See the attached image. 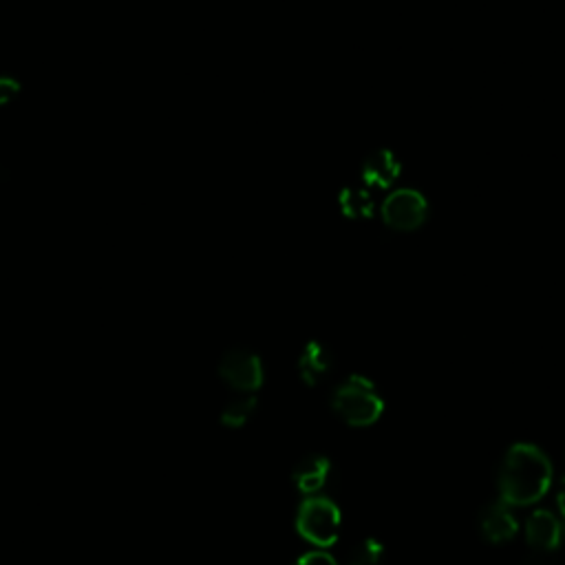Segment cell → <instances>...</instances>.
<instances>
[{
  "label": "cell",
  "mask_w": 565,
  "mask_h": 565,
  "mask_svg": "<svg viewBox=\"0 0 565 565\" xmlns=\"http://www.w3.org/2000/svg\"><path fill=\"white\" fill-rule=\"evenodd\" d=\"M20 91L12 78H0V104H7Z\"/></svg>",
  "instance_id": "2e32d148"
},
{
  "label": "cell",
  "mask_w": 565,
  "mask_h": 565,
  "mask_svg": "<svg viewBox=\"0 0 565 565\" xmlns=\"http://www.w3.org/2000/svg\"><path fill=\"white\" fill-rule=\"evenodd\" d=\"M294 565H338V561L332 557V554H327L323 550H314L303 554Z\"/></svg>",
  "instance_id": "5bb4252c"
},
{
  "label": "cell",
  "mask_w": 565,
  "mask_h": 565,
  "mask_svg": "<svg viewBox=\"0 0 565 565\" xmlns=\"http://www.w3.org/2000/svg\"><path fill=\"white\" fill-rule=\"evenodd\" d=\"M524 565H559V561L552 557V552L530 550V554L524 559Z\"/></svg>",
  "instance_id": "9a60e30c"
},
{
  "label": "cell",
  "mask_w": 565,
  "mask_h": 565,
  "mask_svg": "<svg viewBox=\"0 0 565 565\" xmlns=\"http://www.w3.org/2000/svg\"><path fill=\"white\" fill-rule=\"evenodd\" d=\"M254 411H257V398H254L252 393H243L241 398H234L223 407L221 424L226 426V429H241L243 424H248Z\"/></svg>",
  "instance_id": "8fae6325"
},
{
  "label": "cell",
  "mask_w": 565,
  "mask_h": 565,
  "mask_svg": "<svg viewBox=\"0 0 565 565\" xmlns=\"http://www.w3.org/2000/svg\"><path fill=\"white\" fill-rule=\"evenodd\" d=\"M332 464L323 455H307L292 468V482L305 495H316L327 484Z\"/></svg>",
  "instance_id": "ba28073f"
},
{
  "label": "cell",
  "mask_w": 565,
  "mask_h": 565,
  "mask_svg": "<svg viewBox=\"0 0 565 565\" xmlns=\"http://www.w3.org/2000/svg\"><path fill=\"white\" fill-rule=\"evenodd\" d=\"M557 510H559V519L565 524V477L557 486Z\"/></svg>",
  "instance_id": "e0dca14e"
},
{
  "label": "cell",
  "mask_w": 565,
  "mask_h": 565,
  "mask_svg": "<svg viewBox=\"0 0 565 565\" xmlns=\"http://www.w3.org/2000/svg\"><path fill=\"white\" fill-rule=\"evenodd\" d=\"M343 210L349 217H367L371 210V197L365 188H347L343 195Z\"/></svg>",
  "instance_id": "4fadbf2b"
},
{
  "label": "cell",
  "mask_w": 565,
  "mask_h": 565,
  "mask_svg": "<svg viewBox=\"0 0 565 565\" xmlns=\"http://www.w3.org/2000/svg\"><path fill=\"white\" fill-rule=\"evenodd\" d=\"M332 409L338 418L351 426H369L380 420L385 402L378 396L373 382L360 376H351L332 396Z\"/></svg>",
  "instance_id": "7a4b0ae2"
},
{
  "label": "cell",
  "mask_w": 565,
  "mask_h": 565,
  "mask_svg": "<svg viewBox=\"0 0 565 565\" xmlns=\"http://www.w3.org/2000/svg\"><path fill=\"white\" fill-rule=\"evenodd\" d=\"M526 543L532 550L541 552H554L561 548L565 539V524L559 519V515L550 513V510H532L528 515L526 524Z\"/></svg>",
  "instance_id": "5b68a950"
},
{
  "label": "cell",
  "mask_w": 565,
  "mask_h": 565,
  "mask_svg": "<svg viewBox=\"0 0 565 565\" xmlns=\"http://www.w3.org/2000/svg\"><path fill=\"white\" fill-rule=\"evenodd\" d=\"M426 217V204L415 190H398L385 204V221L391 228L409 232L420 226Z\"/></svg>",
  "instance_id": "8992f818"
},
{
  "label": "cell",
  "mask_w": 565,
  "mask_h": 565,
  "mask_svg": "<svg viewBox=\"0 0 565 565\" xmlns=\"http://www.w3.org/2000/svg\"><path fill=\"white\" fill-rule=\"evenodd\" d=\"M552 486V464L539 446L517 442L504 455L499 473L501 501L508 506H530Z\"/></svg>",
  "instance_id": "6da1fadb"
},
{
  "label": "cell",
  "mask_w": 565,
  "mask_h": 565,
  "mask_svg": "<svg viewBox=\"0 0 565 565\" xmlns=\"http://www.w3.org/2000/svg\"><path fill=\"white\" fill-rule=\"evenodd\" d=\"M219 376L241 393L257 391L263 385L261 358L248 349H230L219 362Z\"/></svg>",
  "instance_id": "277c9868"
},
{
  "label": "cell",
  "mask_w": 565,
  "mask_h": 565,
  "mask_svg": "<svg viewBox=\"0 0 565 565\" xmlns=\"http://www.w3.org/2000/svg\"><path fill=\"white\" fill-rule=\"evenodd\" d=\"M479 530H482L486 541L504 543L517 535L519 524L508 504H504V501H490L488 506L482 508V513H479Z\"/></svg>",
  "instance_id": "52a82bcc"
},
{
  "label": "cell",
  "mask_w": 565,
  "mask_h": 565,
  "mask_svg": "<svg viewBox=\"0 0 565 565\" xmlns=\"http://www.w3.org/2000/svg\"><path fill=\"white\" fill-rule=\"evenodd\" d=\"M398 173L400 168L389 151H376L371 157H367L365 166H362V177H365L367 184L380 188L389 186L398 177Z\"/></svg>",
  "instance_id": "30bf717a"
},
{
  "label": "cell",
  "mask_w": 565,
  "mask_h": 565,
  "mask_svg": "<svg viewBox=\"0 0 565 565\" xmlns=\"http://www.w3.org/2000/svg\"><path fill=\"white\" fill-rule=\"evenodd\" d=\"M296 530L312 546L329 548L340 535V510L329 497H307L298 508Z\"/></svg>",
  "instance_id": "3957f363"
},
{
  "label": "cell",
  "mask_w": 565,
  "mask_h": 565,
  "mask_svg": "<svg viewBox=\"0 0 565 565\" xmlns=\"http://www.w3.org/2000/svg\"><path fill=\"white\" fill-rule=\"evenodd\" d=\"M385 563V548L378 539H362L358 546L351 548L345 565H382Z\"/></svg>",
  "instance_id": "7c38bea8"
},
{
  "label": "cell",
  "mask_w": 565,
  "mask_h": 565,
  "mask_svg": "<svg viewBox=\"0 0 565 565\" xmlns=\"http://www.w3.org/2000/svg\"><path fill=\"white\" fill-rule=\"evenodd\" d=\"M334 358L329 354V349L321 343H309L303 351L301 360H298V371L307 385H318L329 371H332Z\"/></svg>",
  "instance_id": "9c48e42d"
}]
</instances>
